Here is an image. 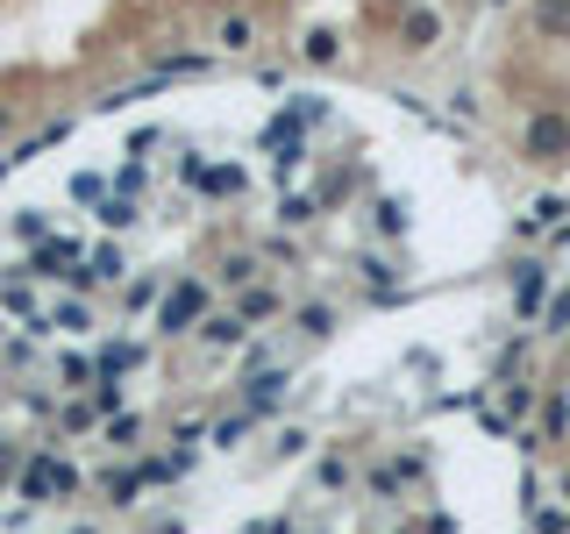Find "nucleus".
Instances as JSON below:
<instances>
[{"mask_svg":"<svg viewBox=\"0 0 570 534\" xmlns=\"http://www.w3.org/2000/svg\"><path fill=\"white\" fill-rule=\"evenodd\" d=\"M535 22H542L549 36H563V29H570V0H542V8H535Z\"/></svg>","mask_w":570,"mask_h":534,"instance_id":"nucleus-4","label":"nucleus"},{"mask_svg":"<svg viewBox=\"0 0 570 534\" xmlns=\"http://www.w3.org/2000/svg\"><path fill=\"white\" fill-rule=\"evenodd\" d=\"M528 150H535V157H557V150H570V129H563V121H535Z\"/></svg>","mask_w":570,"mask_h":534,"instance_id":"nucleus-1","label":"nucleus"},{"mask_svg":"<svg viewBox=\"0 0 570 534\" xmlns=\"http://www.w3.org/2000/svg\"><path fill=\"white\" fill-rule=\"evenodd\" d=\"M549 328H570V293H557V299H549Z\"/></svg>","mask_w":570,"mask_h":534,"instance_id":"nucleus-8","label":"nucleus"},{"mask_svg":"<svg viewBox=\"0 0 570 534\" xmlns=\"http://www.w3.org/2000/svg\"><path fill=\"white\" fill-rule=\"evenodd\" d=\"M307 57H314V65H328V57H336V36H328V29H314V36H307Z\"/></svg>","mask_w":570,"mask_h":534,"instance_id":"nucleus-6","label":"nucleus"},{"mask_svg":"<svg viewBox=\"0 0 570 534\" xmlns=\"http://www.w3.org/2000/svg\"><path fill=\"white\" fill-rule=\"evenodd\" d=\"M428 43H435V14L414 8V14H407V51H428Z\"/></svg>","mask_w":570,"mask_h":534,"instance_id":"nucleus-3","label":"nucleus"},{"mask_svg":"<svg viewBox=\"0 0 570 534\" xmlns=\"http://www.w3.org/2000/svg\"><path fill=\"white\" fill-rule=\"evenodd\" d=\"M514 307H520V314H535V307H542V264H520V285H514Z\"/></svg>","mask_w":570,"mask_h":534,"instance_id":"nucleus-2","label":"nucleus"},{"mask_svg":"<svg viewBox=\"0 0 570 534\" xmlns=\"http://www.w3.org/2000/svg\"><path fill=\"white\" fill-rule=\"evenodd\" d=\"M100 221H108V228H129V221H136V207H129V200H100Z\"/></svg>","mask_w":570,"mask_h":534,"instance_id":"nucleus-5","label":"nucleus"},{"mask_svg":"<svg viewBox=\"0 0 570 534\" xmlns=\"http://www.w3.org/2000/svg\"><path fill=\"white\" fill-rule=\"evenodd\" d=\"M278 214H285V221H293V228H299V221H314V200H299V193H293V200H285Z\"/></svg>","mask_w":570,"mask_h":534,"instance_id":"nucleus-7","label":"nucleus"}]
</instances>
